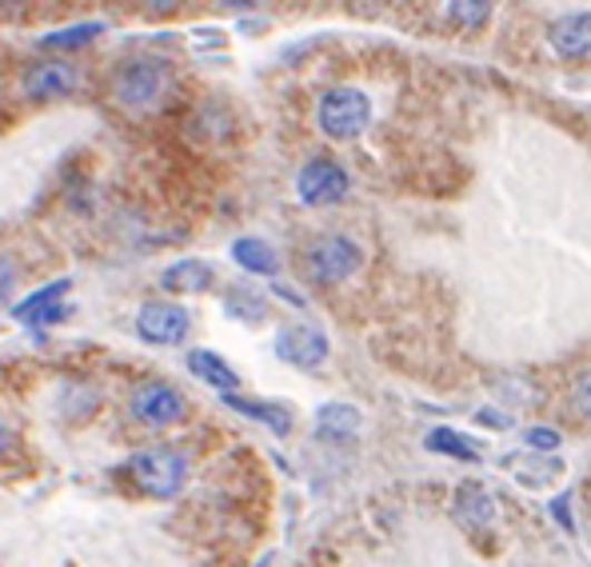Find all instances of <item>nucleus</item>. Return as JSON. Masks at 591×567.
Instances as JSON below:
<instances>
[{
	"instance_id": "bb28decb",
	"label": "nucleus",
	"mask_w": 591,
	"mask_h": 567,
	"mask_svg": "<svg viewBox=\"0 0 591 567\" xmlns=\"http://www.w3.org/2000/svg\"><path fill=\"white\" fill-rule=\"evenodd\" d=\"M480 420H484V424H508L500 411H480Z\"/></svg>"
},
{
	"instance_id": "39448f33",
	"label": "nucleus",
	"mask_w": 591,
	"mask_h": 567,
	"mask_svg": "<svg viewBox=\"0 0 591 567\" xmlns=\"http://www.w3.org/2000/svg\"><path fill=\"white\" fill-rule=\"evenodd\" d=\"M128 416L145 428H173L188 416V396L168 380H140L128 391Z\"/></svg>"
},
{
	"instance_id": "393cba45",
	"label": "nucleus",
	"mask_w": 591,
	"mask_h": 567,
	"mask_svg": "<svg viewBox=\"0 0 591 567\" xmlns=\"http://www.w3.org/2000/svg\"><path fill=\"white\" fill-rule=\"evenodd\" d=\"M12 440H17V431H12V424L9 420H0V456L12 448Z\"/></svg>"
},
{
	"instance_id": "aec40b11",
	"label": "nucleus",
	"mask_w": 591,
	"mask_h": 567,
	"mask_svg": "<svg viewBox=\"0 0 591 567\" xmlns=\"http://www.w3.org/2000/svg\"><path fill=\"white\" fill-rule=\"evenodd\" d=\"M427 451H440V456H456V460H480V448L475 444H467L460 431H452V428H436L432 436H427Z\"/></svg>"
},
{
	"instance_id": "a878e982",
	"label": "nucleus",
	"mask_w": 591,
	"mask_h": 567,
	"mask_svg": "<svg viewBox=\"0 0 591 567\" xmlns=\"http://www.w3.org/2000/svg\"><path fill=\"white\" fill-rule=\"evenodd\" d=\"M276 296H284V300H292L296 308H304V296L296 292V288H288V284H276Z\"/></svg>"
},
{
	"instance_id": "0eeeda50",
	"label": "nucleus",
	"mask_w": 591,
	"mask_h": 567,
	"mask_svg": "<svg viewBox=\"0 0 591 567\" xmlns=\"http://www.w3.org/2000/svg\"><path fill=\"white\" fill-rule=\"evenodd\" d=\"M80 77L85 72L65 57H49V60H37L32 69L20 72V92L29 100H60V97H72L80 89Z\"/></svg>"
},
{
	"instance_id": "423d86ee",
	"label": "nucleus",
	"mask_w": 591,
	"mask_h": 567,
	"mask_svg": "<svg viewBox=\"0 0 591 567\" xmlns=\"http://www.w3.org/2000/svg\"><path fill=\"white\" fill-rule=\"evenodd\" d=\"M193 332V316L185 304L173 300H145L136 312V336L145 344H160V348H176Z\"/></svg>"
},
{
	"instance_id": "a211bd4d",
	"label": "nucleus",
	"mask_w": 591,
	"mask_h": 567,
	"mask_svg": "<svg viewBox=\"0 0 591 567\" xmlns=\"http://www.w3.org/2000/svg\"><path fill=\"white\" fill-rule=\"evenodd\" d=\"M495 516V504L484 488H475V484H464L456 496V519L464 528H487Z\"/></svg>"
},
{
	"instance_id": "5701e85b",
	"label": "nucleus",
	"mask_w": 591,
	"mask_h": 567,
	"mask_svg": "<svg viewBox=\"0 0 591 567\" xmlns=\"http://www.w3.org/2000/svg\"><path fill=\"white\" fill-rule=\"evenodd\" d=\"M532 448H540V451H552V448H560V431H552V428H532L524 436Z\"/></svg>"
},
{
	"instance_id": "9b49d317",
	"label": "nucleus",
	"mask_w": 591,
	"mask_h": 567,
	"mask_svg": "<svg viewBox=\"0 0 591 567\" xmlns=\"http://www.w3.org/2000/svg\"><path fill=\"white\" fill-rule=\"evenodd\" d=\"M216 284V272H213V265L208 260H176V265H168L165 272H160V288L165 292H173V296H200V292H208Z\"/></svg>"
},
{
	"instance_id": "7ed1b4c3",
	"label": "nucleus",
	"mask_w": 591,
	"mask_h": 567,
	"mask_svg": "<svg viewBox=\"0 0 591 567\" xmlns=\"http://www.w3.org/2000/svg\"><path fill=\"white\" fill-rule=\"evenodd\" d=\"M359 265H364V252H359V245L352 236L324 232V236H312L308 245L301 248V272L308 276L312 284L348 280Z\"/></svg>"
},
{
	"instance_id": "6ab92c4d",
	"label": "nucleus",
	"mask_w": 591,
	"mask_h": 567,
	"mask_svg": "<svg viewBox=\"0 0 591 567\" xmlns=\"http://www.w3.org/2000/svg\"><path fill=\"white\" fill-rule=\"evenodd\" d=\"M316 428H321V436H328V440H348V436L359 431V411L352 408V404H324V408L316 411Z\"/></svg>"
},
{
	"instance_id": "dca6fc26",
	"label": "nucleus",
	"mask_w": 591,
	"mask_h": 567,
	"mask_svg": "<svg viewBox=\"0 0 591 567\" xmlns=\"http://www.w3.org/2000/svg\"><path fill=\"white\" fill-rule=\"evenodd\" d=\"M105 37V24L100 20H80V24H65V29L49 32V37H40V49L49 52H80L88 49L92 40Z\"/></svg>"
},
{
	"instance_id": "4be33fe9",
	"label": "nucleus",
	"mask_w": 591,
	"mask_h": 567,
	"mask_svg": "<svg viewBox=\"0 0 591 567\" xmlns=\"http://www.w3.org/2000/svg\"><path fill=\"white\" fill-rule=\"evenodd\" d=\"M572 400H575V411H580V416H591V372H583L580 380H575Z\"/></svg>"
},
{
	"instance_id": "b1692460",
	"label": "nucleus",
	"mask_w": 591,
	"mask_h": 567,
	"mask_svg": "<svg viewBox=\"0 0 591 567\" xmlns=\"http://www.w3.org/2000/svg\"><path fill=\"white\" fill-rule=\"evenodd\" d=\"M447 12H456V17L467 20V24H480V20H484L492 9H487V4H452Z\"/></svg>"
},
{
	"instance_id": "20e7f679",
	"label": "nucleus",
	"mask_w": 591,
	"mask_h": 567,
	"mask_svg": "<svg viewBox=\"0 0 591 567\" xmlns=\"http://www.w3.org/2000/svg\"><path fill=\"white\" fill-rule=\"evenodd\" d=\"M316 125L332 140H356L372 125V100L359 89H328L316 105Z\"/></svg>"
},
{
	"instance_id": "f257e3e1",
	"label": "nucleus",
	"mask_w": 591,
	"mask_h": 567,
	"mask_svg": "<svg viewBox=\"0 0 591 567\" xmlns=\"http://www.w3.org/2000/svg\"><path fill=\"white\" fill-rule=\"evenodd\" d=\"M176 84V69L156 52H128L108 69V92L125 112H152Z\"/></svg>"
},
{
	"instance_id": "f3484780",
	"label": "nucleus",
	"mask_w": 591,
	"mask_h": 567,
	"mask_svg": "<svg viewBox=\"0 0 591 567\" xmlns=\"http://www.w3.org/2000/svg\"><path fill=\"white\" fill-rule=\"evenodd\" d=\"M68 288H72V280H52V284H45V288H37V292H32V296H24V300H20V304H12V320L32 324L40 312H49V308L65 304Z\"/></svg>"
},
{
	"instance_id": "9d476101",
	"label": "nucleus",
	"mask_w": 591,
	"mask_h": 567,
	"mask_svg": "<svg viewBox=\"0 0 591 567\" xmlns=\"http://www.w3.org/2000/svg\"><path fill=\"white\" fill-rule=\"evenodd\" d=\"M548 40L568 60L591 57V12H568V17L552 20L548 24Z\"/></svg>"
},
{
	"instance_id": "f03ea898",
	"label": "nucleus",
	"mask_w": 591,
	"mask_h": 567,
	"mask_svg": "<svg viewBox=\"0 0 591 567\" xmlns=\"http://www.w3.org/2000/svg\"><path fill=\"white\" fill-rule=\"evenodd\" d=\"M128 479L132 488L148 499H168L185 488L188 479V456L180 448H168V444H152V448H140L128 456Z\"/></svg>"
},
{
	"instance_id": "2eb2a0df",
	"label": "nucleus",
	"mask_w": 591,
	"mask_h": 567,
	"mask_svg": "<svg viewBox=\"0 0 591 567\" xmlns=\"http://www.w3.org/2000/svg\"><path fill=\"white\" fill-rule=\"evenodd\" d=\"M224 404L233 411H240V416H248V420H260L264 428H272L276 436H288L292 431V411L284 408V404H256V400H248V396H240V391H228Z\"/></svg>"
},
{
	"instance_id": "412c9836",
	"label": "nucleus",
	"mask_w": 591,
	"mask_h": 567,
	"mask_svg": "<svg viewBox=\"0 0 591 567\" xmlns=\"http://www.w3.org/2000/svg\"><path fill=\"white\" fill-rule=\"evenodd\" d=\"M12 292H17V265L0 252V304H9Z\"/></svg>"
},
{
	"instance_id": "4468645a",
	"label": "nucleus",
	"mask_w": 591,
	"mask_h": 567,
	"mask_svg": "<svg viewBox=\"0 0 591 567\" xmlns=\"http://www.w3.org/2000/svg\"><path fill=\"white\" fill-rule=\"evenodd\" d=\"M233 260L253 276H276V268H280L276 248H272L268 240H260V236H240V240H233Z\"/></svg>"
},
{
	"instance_id": "1a4fd4ad",
	"label": "nucleus",
	"mask_w": 591,
	"mask_h": 567,
	"mask_svg": "<svg viewBox=\"0 0 591 567\" xmlns=\"http://www.w3.org/2000/svg\"><path fill=\"white\" fill-rule=\"evenodd\" d=\"M276 356L292 368H321L328 360V336L316 324H288L276 332Z\"/></svg>"
},
{
	"instance_id": "ddd939ff",
	"label": "nucleus",
	"mask_w": 591,
	"mask_h": 567,
	"mask_svg": "<svg viewBox=\"0 0 591 567\" xmlns=\"http://www.w3.org/2000/svg\"><path fill=\"white\" fill-rule=\"evenodd\" d=\"M224 316L256 328V324L268 320V300L256 292L253 284H233V288H224Z\"/></svg>"
},
{
	"instance_id": "f8f14e48",
	"label": "nucleus",
	"mask_w": 591,
	"mask_h": 567,
	"mask_svg": "<svg viewBox=\"0 0 591 567\" xmlns=\"http://www.w3.org/2000/svg\"><path fill=\"white\" fill-rule=\"evenodd\" d=\"M188 372L196 376V380H204L208 388H216L220 396H228V391L240 388V376L228 368V360L216 352H208V348H196V352H188Z\"/></svg>"
},
{
	"instance_id": "6e6552de",
	"label": "nucleus",
	"mask_w": 591,
	"mask_h": 567,
	"mask_svg": "<svg viewBox=\"0 0 591 567\" xmlns=\"http://www.w3.org/2000/svg\"><path fill=\"white\" fill-rule=\"evenodd\" d=\"M352 188L348 172L328 157H316L301 168V177H296V196H301L308 208H324V205H336L344 200Z\"/></svg>"
}]
</instances>
